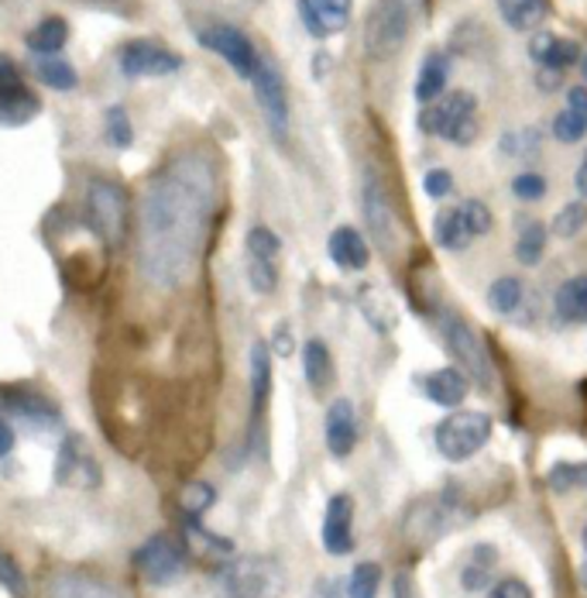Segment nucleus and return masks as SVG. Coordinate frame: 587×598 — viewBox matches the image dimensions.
I'll return each instance as SVG.
<instances>
[{"instance_id":"nucleus-47","label":"nucleus","mask_w":587,"mask_h":598,"mask_svg":"<svg viewBox=\"0 0 587 598\" xmlns=\"http://www.w3.org/2000/svg\"><path fill=\"white\" fill-rule=\"evenodd\" d=\"M488 598H533V591L522 578H502L488 591Z\"/></svg>"},{"instance_id":"nucleus-31","label":"nucleus","mask_w":587,"mask_h":598,"mask_svg":"<svg viewBox=\"0 0 587 598\" xmlns=\"http://www.w3.org/2000/svg\"><path fill=\"white\" fill-rule=\"evenodd\" d=\"M495 561H498V553H495V547H491V544L474 547V550H471V558L464 561V571H461V585H464L467 591H482V588L491 582Z\"/></svg>"},{"instance_id":"nucleus-41","label":"nucleus","mask_w":587,"mask_h":598,"mask_svg":"<svg viewBox=\"0 0 587 598\" xmlns=\"http://www.w3.org/2000/svg\"><path fill=\"white\" fill-rule=\"evenodd\" d=\"M216 502V493L207 485V482H192V485H186L183 488V499H179V506H183V512L189 520H196V516H203V512L210 509Z\"/></svg>"},{"instance_id":"nucleus-53","label":"nucleus","mask_w":587,"mask_h":598,"mask_svg":"<svg viewBox=\"0 0 587 598\" xmlns=\"http://www.w3.org/2000/svg\"><path fill=\"white\" fill-rule=\"evenodd\" d=\"M580 585H584V588H587V564H584V568H580Z\"/></svg>"},{"instance_id":"nucleus-28","label":"nucleus","mask_w":587,"mask_h":598,"mask_svg":"<svg viewBox=\"0 0 587 598\" xmlns=\"http://www.w3.org/2000/svg\"><path fill=\"white\" fill-rule=\"evenodd\" d=\"M447 76H450V59L444 52H429L420 66V79H416V100L426 107L433 100H440L444 87H447Z\"/></svg>"},{"instance_id":"nucleus-34","label":"nucleus","mask_w":587,"mask_h":598,"mask_svg":"<svg viewBox=\"0 0 587 598\" xmlns=\"http://www.w3.org/2000/svg\"><path fill=\"white\" fill-rule=\"evenodd\" d=\"M35 76L52 90H76V83H79L76 70L59 55H38L35 59Z\"/></svg>"},{"instance_id":"nucleus-20","label":"nucleus","mask_w":587,"mask_h":598,"mask_svg":"<svg viewBox=\"0 0 587 598\" xmlns=\"http://www.w3.org/2000/svg\"><path fill=\"white\" fill-rule=\"evenodd\" d=\"M326 251H330V262L344 272H361V269H367V259H372L367 241L354 227H337L330 234V241H326Z\"/></svg>"},{"instance_id":"nucleus-37","label":"nucleus","mask_w":587,"mask_h":598,"mask_svg":"<svg viewBox=\"0 0 587 598\" xmlns=\"http://www.w3.org/2000/svg\"><path fill=\"white\" fill-rule=\"evenodd\" d=\"M189 540L192 547L207 553V558H230L234 553V544L227 537H216V533H210L200 520H189Z\"/></svg>"},{"instance_id":"nucleus-49","label":"nucleus","mask_w":587,"mask_h":598,"mask_svg":"<svg viewBox=\"0 0 587 598\" xmlns=\"http://www.w3.org/2000/svg\"><path fill=\"white\" fill-rule=\"evenodd\" d=\"M14 83H25L21 79V70L11 55H0V87H14Z\"/></svg>"},{"instance_id":"nucleus-8","label":"nucleus","mask_w":587,"mask_h":598,"mask_svg":"<svg viewBox=\"0 0 587 598\" xmlns=\"http://www.w3.org/2000/svg\"><path fill=\"white\" fill-rule=\"evenodd\" d=\"M491 231V210L482 200H464L461 207H450L437 213V224H433V234L437 241L450 251H464L474 238Z\"/></svg>"},{"instance_id":"nucleus-4","label":"nucleus","mask_w":587,"mask_h":598,"mask_svg":"<svg viewBox=\"0 0 587 598\" xmlns=\"http://www.w3.org/2000/svg\"><path fill=\"white\" fill-rule=\"evenodd\" d=\"M416 0H378L364 25V49L372 59H391L409 38Z\"/></svg>"},{"instance_id":"nucleus-14","label":"nucleus","mask_w":587,"mask_h":598,"mask_svg":"<svg viewBox=\"0 0 587 598\" xmlns=\"http://www.w3.org/2000/svg\"><path fill=\"white\" fill-rule=\"evenodd\" d=\"M364 221H367V231H372V238L378 241V248L385 254L396 251V241H399L396 213H391V203H388L385 189L375 176H367V183H364Z\"/></svg>"},{"instance_id":"nucleus-1","label":"nucleus","mask_w":587,"mask_h":598,"mask_svg":"<svg viewBox=\"0 0 587 598\" xmlns=\"http://www.w3.org/2000/svg\"><path fill=\"white\" fill-rule=\"evenodd\" d=\"M221 203V176L207 152L172 155L148 183L138 213V269L151 289H183Z\"/></svg>"},{"instance_id":"nucleus-3","label":"nucleus","mask_w":587,"mask_h":598,"mask_svg":"<svg viewBox=\"0 0 587 598\" xmlns=\"http://www.w3.org/2000/svg\"><path fill=\"white\" fill-rule=\"evenodd\" d=\"M216 582H221L224 598H278L286 588V574H282L278 561L251 553V558L221 568Z\"/></svg>"},{"instance_id":"nucleus-17","label":"nucleus","mask_w":587,"mask_h":598,"mask_svg":"<svg viewBox=\"0 0 587 598\" xmlns=\"http://www.w3.org/2000/svg\"><path fill=\"white\" fill-rule=\"evenodd\" d=\"M0 410L21 416L32 426H52L59 420V406L32 386H0Z\"/></svg>"},{"instance_id":"nucleus-2","label":"nucleus","mask_w":587,"mask_h":598,"mask_svg":"<svg viewBox=\"0 0 587 598\" xmlns=\"http://www.w3.org/2000/svg\"><path fill=\"white\" fill-rule=\"evenodd\" d=\"M86 217H90V227L103 245H124L130 231V200L124 186L111 179H93L90 189H86Z\"/></svg>"},{"instance_id":"nucleus-23","label":"nucleus","mask_w":587,"mask_h":598,"mask_svg":"<svg viewBox=\"0 0 587 598\" xmlns=\"http://www.w3.org/2000/svg\"><path fill=\"white\" fill-rule=\"evenodd\" d=\"M41 111V100L35 90H28V83H14V87H0V124L21 127L35 121Z\"/></svg>"},{"instance_id":"nucleus-33","label":"nucleus","mask_w":587,"mask_h":598,"mask_svg":"<svg viewBox=\"0 0 587 598\" xmlns=\"http://www.w3.org/2000/svg\"><path fill=\"white\" fill-rule=\"evenodd\" d=\"M542 251H547V227L539 221L526 217L519 224V241H515V259L522 265H536L542 259Z\"/></svg>"},{"instance_id":"nucleus-29","label":"nucleus","mask_w":587,"mask_h":598,"mask_svg":"<svg viewBox=\"0 0 587 598\" xmlns=\"http://www.w3.org/2000/svg\"><path fill=\"white\" fill-rule=\"evenodd\" d=\"M302 372H307V382L313 393H326L334 382V358L326 351L323 340H307L302 348Z\"/></svg>"},{"instance_id":"nucleus-42","label":"nucleus","mask_w":587,"mask_h":598,"mask_svg":"<svg viewBox=\"0 0 587 598\" xmlns=\"http://www.w3.org/2000/svg\"><path fill=\"white\" fill-rule=\"evenodd\" d=\"M587 224V207L584 203H567L553 221V231L560 234V238H574V234Z\"/></svg>"},{"instance_id":"nucleus-30","label":"nucleus","mask_w":587,"mask_h":598,"mask_svg":"<svg viewBox=\"0 0 587 598\" xmlns=\"http://www.w3.org/2000/svg\"><path fill=\"white\" fill-rule=\"evenodd\" d=\"M557 316L563 324H584L587 320V275H574L557 292Z\"/></svg>"},{"instance_id":"nucleus-22","label":"nucleus","mask_w":587,"mask_h":598,"mask_svg":"<svg viewBox=\"0 0 587 598\" xmlns=\"http://www.w3.org/2000/svg\"><path fill=\"white\" fill-rule=\"evenodd\" d=\"M49 598H127V595L114 585L93 578V574L65 571V574H59V578H52Z\"/></svg>"},{"instance_id":"nucleus-45","label":"nucleus","mask_w":587,"mask_h":598,"mask_svg":"<svg viewBox=\"0 0 587 598\" xmlns=\"http://www.w3.org/2000/svg\"><path fill=\"white\" fill-rule=\"evenodd\" d=\"M0 585H4L8 591H14V595L25 591V574H21L17 561L11 558L8 550H0Z\"/></svg>"},{"instance_id":"nucleus-38","label":"nucleus","mask_w":587,"mask_h":598,"mask_svg":"<svg viewBox=\"0 0 587 598\" xmlns=\"http://www.w3.org/2000/svg\"><path fill=\"white\" fill-rule=\"evenodd\" d=\"M103 127H107V141H111L114 148H130L135 145V124H130V114L124 111V107H111V111L103 114Z\"/></svg>"},{"instance_id":"nucleus-51","label":"nucleus","mask_w":587,"mask_h":598,"mask_svg":"<svg viewBox=\"0 0 587 598\" xmlns=\"http://www.w3.org/2000/svg\"><path fill=\"white\" fill-rule=\"evenodd\" d=\"M396 598H420L409 574H399V578H396Z\"/></svg>"},{"instance_id":"nucleus-40","label":"nucleus","mask_w":587,"mask_h":598,"mask_svg":"<svg viewBox=\"0 0 587 598\" xmlns=\"http://www.w3.org/2000/svg\"><path fill=\"white\" fill-rule=\"evenodd\" d=\"M282 251L278 234L268 227H251L248 231V259H261V262H275Z\"/></svg>"},{"instance_id":"nucleus-32","label":"nucleus","mask_w":587,"mask_h":598,"mask_svg":"<svg viewBox=\"0 0 587 598\" xmlns=\"http://www.w3.org/2000/svg\"><path fill=\"white\" fill-rule=\"evenodd\" d=\"M498 11H502L509 28L533 32L542 21V14H547V0H498Z\"/></svg>"},{"instance_id":"nucleus-36","label":"nucleus","mask_w":587,"mask_h":598,"mask_svg":"<svg viewBox=\"0 0 587 598\" xmlns=\"http://www.w3.org/2000/svg\"><path fill=\"white\" fill-rule=\"evenodd\" d=\"M553 493H577V488H587V461H560L550 468L547 475Z\"/></svg>"},{"instance_id":"nucleus-43","label":"nucleus","mask_w":587,"mask_h":598,"mask_svg":"<svg viewBox=\"0 0 587 598\" xmlns=\"http://www.w3.org/2000/svg\"><path fill=\"white\" fill-rule=\"evenodd\" d=\"M248 283H251L254 292H272L278 286V269H275V262L248 259Z\"/></svg>"},{"instance_id":"nucleus-10","label":"nucleus","mask_w":587,"mask_h":598,"mask_svg":"<svg viewBox=\"0 0 587 598\" xmlns=\"http://www.w3.org/2000/svg\"><path fill=\"white\" fill-rule=\"evenodd\" d=\"M200 41H203V49H210L213 55H221L230 62V70L248 79L258 73V62H261V52L254 49V41L241 32V28H234L227 25V21H216V25L203 28L200 32Z\"/></svg>"},{"instance_id":"nucleus-25","label":"nucleus","mask_w":587,"mask_h":598,"mask_svg":"<svg viewBox=\"0 0 587 598\" xmlns=\"http://www.w3.org/2000/svg\"><path fill=\"white\" fill-rule=\"evenodd\" d=\"M553 135L567 145L587 135V87H574L567 94V103H563V111L553 121Z\"/></svg>"},{"instance_id":"nucleus-7","label":"nucleus","mask_w":587,"mask_h":598,"mask_svg":"<svg viewBox=\"0 0 587 598\" xmlns=\"http://www.w3.org/2000/svg\"><path fill=\"white\" fill-rule=\"evenodd\" d=\"M491 416L474 410H457L437 426V451L447 461H467L474 458L491 437Z\"/></svg>"},{"instance_id":"nucleus-24","label":"nucleus","mask_w":587,"mask_h":598,"mask_svg":"<svg viewBox=\"0 0 587 598\" xmlns=\"http://www.w3.org/2000/svg\"><path fill=\"white\" fill-rule=\"evenodd\" d=\"M426 396L437 402V406H447V410H453V406H461L467 399V389H471V378L461 372V369H437L429 372L426 382H423Z\"/></svg>"},{"instance_id":"nucleus-6","label":"nucleus","mask_w":587,"mask_h":598,"mask_svg":"<svg viewBox=\"0 0 587 598\" xmlns=\"http://www.w3.org/2000/svg\"><path fill=\"white\" fill-rule=\"evenodd\" d=\"M474 97L467 90H457L444 100H433L423 107L420 114V127L426 135H440L447 141H457V145H467L474 141Z\"/></svg>"},{"instance_id":"nucleus-50","label":"nucleus","mask_w":587,"mask_h":598,"mask_svg":"<svg viewBox=\"0 0 587 598\" xmlns=\"http://www.w3.org/2000/svg\"><path fill=\"white\" fill-rule=\"evenodd\" d=\"M14 444H17V434H14V426L0 416V458H8L14 451Z\"/></svg>"},{"instance_id":"nucleus-21","label":"nucleus","mask_w":587,"mask_h":598,"mask_svg":"<svg viewBox=\"0 0 587 598\" xmlns=\"http://www.w3.org/2000/svg\"><path fill=\"white\" fill-rule=\"evenodd\" d=\"M529 55L547 73H560V70L574 66V62L580 59V46H577V41H571V38H557V35L542 32V35H536L529 41Z\"/></svg>"},{"instance_id":"nucleus-52","label":"nucleus","mask_w":587,"mask_h":598,"mask_svg":"<svg viewBox=\"0 0 587 598\" xmlns=\"http://www.w3.org/2000/svg\"><path fill=\"white\" fill-rule=\"evenodd\" d=\"M577 194L587 200V155H584V162H580V169H577Z\"/></svg>"},{"instance_id":"nucleus-55","label":"nucleus","mask_w":587,"mask_h":598,"mask_svg":"<svg viewBox=\"0 0 587 598\" xmlns=\"http://www.w3.org/2000/svg\"><path fill=\"white\" fill-rule=\"evenodd\" d=\"M584 73H587V59H584Z\"/></svg>"},{"instance_id":"nucleus-12","label":"nucleus","mask_w":587,"mask_h":598,"mask_svg":"<svg viewBox=\"0 0 587 598\" xmlns=\"http://www.w3.org/2000/svg\"><path fill=\"white\" fill-rule=\"evenodd\" d=\"M179 70H183V55L162 46V41L138 38V41H127L121 49V73L127 79H159V76H172Z\"/></svg>"},{"instance_id":"nucleus-39","label":"nucleus","mask_w":587,"mask_h":598,"mask_svg":"<svg viewBox=\"0 0 587 598\" xmlns=\"http://www.w3.org/2000/svg\"><path fill=\"white\" fill-rule=\"evenodd\" d=\"M382 585V568L364 561L351 571V582H347V598H378Z\"/></svg>"},{"instance_id":"nucleus-27","label":"nucleus","mask_w":587,"mask_h":598,"mask_svg":"<svg viewBox=\"0 0 587 598\" xmlns=\"http://www.w3.org/2000/svg\"><path fill=\"white\" fill-rule=\"evenodd\" d=\"M65 41H70V25H65V17H41L38 25L25 35V46L38 55H59V49H65Z\"/></svg>"},{"instance_id":"nucleus-15","label":"nucleus","mask_w":587,"mask_h":598,"mask_svg":"<svg viewBox=\"0 0 587 598\" xmlns=\"http://www.w3.org/2000/svg\"><path fill=\"white\" fill-rule=\"evenodd\" d=\"M55 482L59 485H73V488H97L100 485V472L93 458L86 454V444L70 434L59 444V461H55Z\"/></svg>"},{"instance_id":"nucleus-44","label":"nucleus","mask_w":587,"mask_h":598,"mask_svg":"<svg viewBox=\"0 0 587 598\" xmlns=\"http://www.w3.org/2000/svg\"><path fill=\"white\" fill-rule=\"evenodd\" d=\"M512 194L519 200H542L547 197V179L536 176V173H522V176L512 179Z\"/></svg>"},{"instance_id":"nucleus-46","label":"nucleus","mask_w":587,"mask_h":598,"mask_svg":"<svg viewBox=\"0 0 587 598\" xmlns=\"http://www.w3.org/2000/svg\"><path fill=\"white\" fill-rule=\"evenodd\" d=\"M450 186H453V179H450V173H447V169H429V173H426V179H423V189H426V197H433V200L447 197V194H450Z\"/></svg>"},{"instance_id":"nucleus-54","label":"nucleus","mask_w":587,"mask_h":598,"mask_svg":"<svg viewBox=\"0 0 587 598\" xmlns=\"http://www.w3.org/2000/svg\"><path fill=\"white\" fill-rule=\"evenodd\" d=\"M584 547H587V530H584Z\"/></svg>"},{"instance_id":"nucleus-9","label":"nucleus","mask_w":587,"mask_h":598,"mask_svg":"<svg viewBox=\"0 0 587 598\" xmlns=\"http://www.w3.org/2000/svg\"><path fill=\"white\" fill-rule=\"evenodd\" d=\"M135 568L138 574L148 582V585H172V582H179L183 578V571H186V550L179 540H172L165 537V533H159V537H151L145 540L138 550H135Z\"/></svg>"},{"instance_id":"nucleus-13","label":"nucleus","mask_w":587,"mask_h":598,"mask_svg":"<svg viewBox=\"0 0 587 598\" xmlns=\"http://www.w3.org/2000/svg\"><path fill=\"white\" fill-rule=\"evenodd\" d=\"M450 526H453V502L447 496H429L409 509L405 537L429 544V540H437L440 533H447Z\"/></svg>"},{"instance_id":"nucleus-48","label":"nucleus","mask_w":587,"mask_h":598,"mask_svg":"<svg viewBox=\"0 0 587 598\" xmlns=\"http://www.w3.org/2000/svg\"><path fill=\"white\" fill-rule=\"evenodd\" d=\"M73 4L97 8V11H114V14H127L130 8H135V0H73Z\"/></svg>"},{"instance_id":"nucleus-11","label":"nucleus","mask_w":587,"mask_h":598,"mask_svg":"<svg viewBox=\"0 0 587 598\" xmlns=\"http://www.w3.org/2000/svg\"><path fill=\"white\" fill-rule=\"evenodd\" d=\"M251 87H254L261 114H265V121H268V132L275 138H286V132H289V94H286L282 70L275 66L272 59L261 55L258 73L251 76Z\"/></svg>"},{"instance_id":"nucleus-35","label":"nucleus","mask_w":587,"mask_h":598,"mask_svg":"<svg viewBox=\"0 0 587 598\" xmlns=\"http://www.w3.org/2000/svg\"><path fill=\"white\" fill-rule=\"evenodd\" d=\"M488 307L502 316H509L522 307V283L515 279V275H502V279H495L488 286Z\"/></svg>"},{"instance_id":"nucleus-16","label":"nucleus","mask_w":587,"mask_h":598,"mask_svg":"<svg viewBox=\"0 0 587 598\" xmlns=\"http://www.w3.org/2000/svg\"><path fill=\"white\" fill-rule=\"evenodd\" d=\"M323 550L344 558V553L354 550V499L351 496H334L326 502V516H323Z\"/></svg>"},{"instance_id":"nucleus-5","label":"nucleus","mask_w":587,"mask_h":598,"mask_svg":"<svg viewBox=\"0 0 587 598\" xmlns=\"http://www.w3.org/2000/svg\"><path fill=\"white\" fill-rule=\"evenodd\" d=\"M440 334L447 340V348L450 354L457 358V365H461V372L467 378H474L482 389H491L495 386V365H491V354L485 351L482 345V337H477L471 331V324L464 316H457V313H440Z\"/></svg>"},{"instance_id":"nucleus-26","label":"nucleus","mask_w":587,"mask_h":598,"mask_svg":"<svg viewBox=\"0 0 587 598\" xmlns=\"http://www.w3.org/2000/svg\"><path fill=\"white\" fill-rule=\"evenodd\" d=\"M268 393H272V351L268 345H258L251 348V413H254V423L261 420L268 406Z\"/></svg>"},{"instance_id":"nucleus-18","label":"nucleus","mask_w":587,"mask_h":598,"mask_svg":"<svg viewBox=\"0 0 587 598\" xmlns=\"http://www.w3.org/2000/svg\"><path fill=\"white\" fill-rule=\"evenodd\" d=\"M299 14L313 38H330L351 21V0H299Z\"/></svg>"},{"instance_id":"nucleus-19","label":"nucleus","mask_w":587,"mask_h":598,"mask_svg":"<svg viewBox=\"0 0 587 598\" xmlns=\"http://www.w3.org/2000/svg\"><path fill=\"white\" fill-rule=\"evenodd\" d=\"M358 444V413L347 399L330 402L326 410V447H330L334 458H347Z\"/></svg>"}]
</instances>
